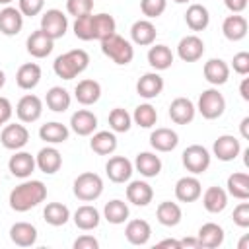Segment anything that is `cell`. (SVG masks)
I'll use <instances>...</instances> for the list:
<instances>
[{
    "label": "cell",
    "instance_id": "obj_25",
    "mask_svg": "<svg viewBox=\"0 0 249 249\" xmlns=\"http://www.w3.org/2000/svg\"><path fill=\"white\" fill-rule=\"evenodd\" d=\"M200 247H206V249H216L224 243V230L222 226L214 224V222H206L200 226L198 230V235H196Z\"/></svg>",
    "mask_w": 249,
    "mask_h": 249
},
{
    "label": "cell",
    "instance_id": "obj_37",
    "mask_svg": "<svg viewBox=\"0 0 249 249\" xmlns=\"http://www.w3.org/2000/svg\"><path fill=\"white\" fill-rule=\"evenodd\" d=\"M148 64L154 70H167L173 64V53L167 45H154L148 51Z\"/></svg>",
    "mask_w": 249,
    "mask_h": 249
},
{
    "label": "cell",
    "instance_id": "obj_33",
    "mask_svg": "<svg viewBox=\"0 0 249 249\" xmlns=\"http://www.w3.org/2000/svg\"><path fill=\"white\" fill-rule=\"evenodd\" d=\"M156 218L161 226L165 228H173L181 222L183 218V212H181V206L177 202H171V200H163L158 204V210H156Z\"/></svg>",
    "mask_w": 249,
    "mask_h": 249
},
{
    "label": "cell",
    "instance_id": "obj_47",
    "mask_svg": "<svg viewBox=\"0 0 249 249\" xmlns=\"http://www.w3.org/2000/svg\"><path fill=\"white\" fill-rule=\"evenodd\" d=\"M167 8V0H140V10L142 14L152 19V18H160Z\"/></svg>",
    "mask_w": 249,
    "mask_h": 249
},
{
    "label": "cell",
    "instance_id": "obj_14",
    "mask_svg": "<svg viewBox=\"0 0 249 249\" xmlns=\"http://www.w3.org/2000/svg\"><path fill=\"white\" fill-rule=\"evenodd\" d=\"M195 113H196V107L187 97H175L169 105V119L175 124H189L195 119Z\"/></svg>",
    "mask_w": 249,
    "mask_h": 249
},
{
    "label": "cell",
    "instance_id": "obj_2",
    "mask_svg": "<svg viewBox=\"0 0 249 249\" xmlns=\"http://www.w3.org/2000/svg\"><path fill=\"white\" fill-rule=\"evenodd\" d=\"M88 64H89V54L84 49H72L56 56V60L53 62V70L62 80H74L88 68Z\"/></svg>",
    "mask_w": 249,
    "mask_h": 249
},
{
    "label": "cell",
    "instance_id": "obj_23",
    "mask_svg": "<svg viewBox=\"0 0 249 249\" xmlns=\"http://www.w3.org/2000/svg\"><path fill=\"white\" fill-rule=\"evenodd\" d=\"M74 97L82 105H93V103H97L99 97H101V86H99V82L89 80V78L78 82V86L74 88Z\"/></svg>",
    "mask_w": 249,
    "mask_h": 249
},
{
    "label": "cell",
    "instance_id": "obj_64",
    "mask_svg": "<svg viewBox=\"0 0 249 249\" xmlns=\"http://www.w3.org/2000/svg\"><path fill=\"white\" fill-rule=\"evenodd\" d=\"M0 126H2V123H0Z\"/></svg>",
    "mask_w": 249,
    "mask_h": 249
},
{
    "label": "cell",
    "instance_id": "obj_61",
    "mask_svg": "<svg viewBox=\"0 0 249 249\" xmlns=\"http://www.w3.org/2000/svg\"><path fill=\"white\" fill-rule=\"evenodd\" d=\"M243 154H245V156H249V148H247ZM245 165H249V158H245Z\"/></svg>",
    "mask_w": 249,
    "mask_h": 249
},
{
    "label": "cell",
    "instance_id": "obj_13",
    "mask_svg": "<svg viewBox=\"0 0 249 249\" xmlns=\"http://www.w3.org/2000/svg\"><path fill=\"white\" fill-rule=\"evenodd\" d=\"M35 158L29 154V152H18L16 150V154L10 158V161H8V169H10V173L14 175V177H18V179H27V177H31V173L35 171Z\"/></svg>",
    "mask_w": 249,
    "mask_h": 249
},
{
    "label": "cell",
    "instance_id": "obj_19",
    "mask_svg": "<svg viewBox=\"0 0 249 249\" xmlns=\"http://www.w3.org/2000/svg\"><path fill=\"white\" fill-rule=\"evenodd\" d=\"M179 144V136L175 130L167 128V126H161V128H156L152 130L150 134V146L156 150V152H171L175 150Z\"/></svg>",
    "mask_w": 249,
    "mask_h": 249
},
{
    "label": "cell",
    "instance_id": "obj_1",
    "mask_svg": "<svg viewBox=\"0 0 249 249\" xmlns=\"http://www.w3.org/2000/svg\"><path fill=\"white\" fill-rule=\"evenodd\" d=\"M47 198V187L43 181L31 179V181H23L21 185L14 187V191L10 193V208L16 212H27L31 208H35L37 204H41Z\"/></svg>",
    "mask_w": 249,
    "mask_h": 249
},
{
    "label": "cell",
    "instance_id": "obj_44",
    "mask_svg": "<svg viewBox=\"0 0 249 249\" xmlns=\"http://www.w3.org/2000/svg\"><path fill=\"white\" fill-rule=\"evenodd\" d=\"M132 121L142 126V128H152L158 121V111L150 105V103H142L134 109V115H132Z\"/></svg>",
    "mask_w": 249,
    "mask_h": 249
},
{
    "label": "cell",
    "instance_id": "obj_49",
    "mask_svg": "<svg viewBox=\"0 0 249 249\" xmlns=\"http://www.w3.org/2000/svg\"><path fill=\"white\" fill-rule=\"evenodd\" d=\"M18 10L27 16V18H33V16H39L45 8V0H18Z\"/></svg>",
    "mask_w": 249,
    "mask_h": 249
},
{
    "label": "cell",
    "instance_id": "obj_7",
    "mask_svg": "<svg viewBox=\"0 0 249 249\" xmlns=\"http://www.w3.org/2000/svg\"><path fill=\"white\" fill-rule=\"evenodd\" d=\"M41 29H43L53 41H56V39L64 37L66 29H68V18H66L60 10H56V8L47 10V12L41 16Z\"/></svg>",
    "mask_w": 249,
    "mask_h": 249
},
{
    "label": "cell",
    "instance_id": "obj_59",
    "mask_svg": "<svg viewBox=\"0 0 249 249\" xmlns=\"http://www.w3.org/2000/svg\"><path fill=\"white\" fill-rule=\"evenodd\" d=\"M247 241H249V237L245 235V237H243V239L239 241V249H245V247H247Z\"/></svg>",
    "mask_w": 249,
    "mask_h": 249
},
{
    "label": "cell",
    "instance_id": "obj_28",
    "mask_svg": "<svg viewBox=\"0 0 249 249\" xmlns=\"http://www.w3.org/2000/svg\"><path fill=\"white\" fill-rule=\"evenodd\" d=\"M41 82V66L35 62H25L16 72V84L21 89H33Z\"/></svg>",
    "mask_w": 249,
    "mask_h": 249
},
{
    "label": "cell",
    "instance_id": "obj_51",
    "mask_svg": "<svg viewBox=\"0 0 249 249\" xmlns=\"http://www.w3.org/2000/svg\"><path fill=\"white\" fill-rule=\"evenodd\" d=\"M231 66H233V70H235L239 76H247V74H249V53L241 51V53L233 54Z\"/></svg>",
    "mask_w": 249,
    "mask_h": 249
},
{
    "label": "cell",
    "instance_id": "obj_36",
    "mask_svg": "<svg viewBox=\"0 0 249 249\" xmlns=\"http://www.w3.org/2000/svg\"><path fill=\"white\" fill-rule=\"evenodd\" d=\"M99 220H101V216H99L97 208L91 204H84L74 212V224H76V228H80L84 231L95 230L99 226Z\"/></svg>",
    "mask_w": 249,
    "mask_h": 249
},
{
    "label": "cell",
    "instance_id": "obj_12",
    "mask_svg": "<svg viewBox=\"0 0 249 249\" xmlns=\"http://www.w3.org/2000/svg\"><path fill=\"white\" fill-rule=\"evenodd\" d=\"M177 54L185 62H196L204 54V43L198 35H185L177 45Z\"/></svg>",
    "mask_w": 249,
    "mask_h": 249
},
{
    "label": "cell",
    "instance_id": "obj_55",
    "mask_svg": "<svg viewBox=\"0 0 249 249\" xmlns=\"http://www.w3.org/2000/svg\"><path fill=\"white\" fill-rule=\"evenodd\" d=\"M183 247L200 249V243H198V239H196V237H185V239H181V249H183Z\"/></svg>",
    "mask_w": 249,
    "mask_h": 249
},
{
    "label": "cell",
    "instance_id": "obj_26",
    "mask_svg": "<svg viewBox=\"0 0 249 249\" xmlns=\"http://www.w3.org/2000/svg\"><path fill=\"white\" fill-rule=\"evenodd\" d=\"M156 25L150 21V19H138L132 23L130 27V37H132V43L140 45V47H148L156 41Z\"/></svg>",
    "mask_w": 249,
    "mask_h": 249
},
{
    "label": "cell",
    "instance_id": "obj_32",
    "mask_svg": "<svg viewBox=\"0 0 249 249\" xmlns=\"http://www.w3.org/2000/svg\"><path fill=\"white\" fill-rule=\"evenodd\" d=\"M124 235L132 245H146L152 235V228L146 220H130L124 228Z\"/></svg>",
    "mask_w": 249,
    "mask_h": 249
},
{
    "label": "cell",
    "instance_id": "obj_18",
    "mask_svg": "<svg viewBox=\"0 0 249 249\" xmlns=\"http://www.w3.org/2000/svg\"><path fill=\"white\" fill-rule=\"evenodd\" d=\"M163 89V78L158 72H146L136 82V93L144 99H154Z\"/></svg>",
    "mask_w": 249,
    "mask_h": 249
},
{
    "label": "cell",
    "instance_id": "obj_45",
    "mask_svg": "<svg viewBox=\"0 0 249 249\" xmlns=\"http://www.w3.org/2000/svg\"><path fill=\"white\" fill-rule=\"evenodd\" d=\"M109 126H111L113 132H126V130H130V126H132V117L128 115L126 109L115 107V109L109 113Z\"/></svg>",
    "mask_w": 249,
    "mask_h": 249
},
{
    "label": "cell",
    "instance_id": "obj_46",
    "mask_svg": "<svg viewBox=\"0 0 249 249\" xmlns=\"http://www.w3.org/2000/svg\"><path fill=\"white\" fill-rule=\"evenodd\" d=\"M74 35L82 41H91L93 39V14H86V16L76 18Z\"/></svg>",
    "mask_w": 249,
    "mask_h": 249
},
{
    "label": "cell",
    "instance_id": "obj_4",
    "mask_svg": "<svg viewBox=\"0 0 249 249\" xmlns=\"http://www.w3.org/2000/svg\"><path fill=\"white\" fill-rule=\"evenodd\" d=\"M74 196L78 200H84V202H91L95 198L101 196L103 193V179L93 173V171H86V173H80L76 179H74Z\"/></svg>",
    "mask_w": 249,
    "mask_h": 249
},
{
    "label": "cell",
    "instance_id": "obj_53",
    "mask_svg": "<svg viewBox=\"0 0 249 249\" xmlns=\"http://www.w3.org/2000/svg\"><path fill=\"white\" fill-rule=\"evenodd\" d=\"M12 113H14V109H12L10 99L0 95V123L6 124V123L10 121V117H12Z\"/></svg>",
    "mask_w": 249,
    "mask_h": 249
},
{
    "label": "cell",
    "instance_id": "obj_3",
    "mask_svg": "<svg viewBox=\"0 0 249 249\" xmlns=\"http://www.w3.org/2000/svg\"><path fill=\"white\" fill-rule=\"evenodd\" d=\"M101 53L119 66H126L134 58V47L121 35L113 33L101 41Z\"/></svg>",
    "mask_w": 249,
    "mask_h": 249
},
{
    "label": "cell",
    "instance_id": "obj_9",
    "mask_svg": "<svg viewBox=\"0 0 249 249\" xmlns=\"http://www.w3.org/2000/svg\"><path fill=\"white\" fill-rule=\"evenodd\" d=\"M41 113H43V101L33 93L23 95L16 105V115L21 123H35L41 117Z\"/></svg>",
    "mask_w": 249,
    "mask_h": 249
},
{
    "label": "cell",
    "instance_id": "obj_41",
    "mask_svg": "<svg viewBox=\"0 0 249 249\" xmlns=\"http://www.w3.org/2000/svg\"><path fill=\"white\" fill-rule=\"evenodd\" d=\"M43 218H45V222H47L49 226L58 228V226H64V224L68 222L70 210H68V206L62 204V202H49V204L45 206V210H43Z\"/></svg>",
    "mask_w": 249,
    "mask_h": 249
},
{
    "label": "cell",
    "instance_id": "obj_17",
    "mask_svg": "<svg viewBox=\"0 0 249 249\" xmlns=\"http://www.w3.org/2000/svg\"><path fill=\"white\" fill-rule=\"evenodd\" d=\"M23 27V14L14 8V6H6L4 10H0V33L14 37L21 31Z\"/></svg>",
    "mask_w": 249,
    "mask_h": 249
},
{
    "label": "cell",
    "instance_id": "obj_31",
    "mask_svg": "<svg viewBox=\"0 0 249 249\" xmlns=\"http://www.w3.org/2000/svg\"><path fill=\"white\" fill-rule=\"evenodd\" d=\"M202 206H204L210 214L222 212V210L228 206V193H226L222 187H218V185L208 187V189L204 191V195H202Z\"/></svg>",
    "mask_w": 249,
    "mask_h": 249
},
{
    "label": "cell",
    "instance_id": "obj_16",
    "mask_svg": "<svg viewBox=\"0 0 249 249\" xmlns=\"http://www.w3.org/2000/svg\"><path fill=\"white\" fill-rule=\"evenodd\" d=\"M202 195V185L196 177L193 175H187V177H181L177 183H175V196L177 200L181 202H195L198 200Z\"/></svg>",
    "mask_w": 249,
    "mask_h": 249
},
{
    "label": "cell",
    "instance_id": "obj_34",
    "mask_svg": "<svg viewBox=\"0 0 249 249\" xmlns=\"http://www.w3.org/2000/svg\"><path fill=\"white\" fill-rule=\"evenodd\" d=\"M185 21L191 31H204L210 23V14L202 4H191L185 12Z\"/></svg>",
    "mask_w": 249,
    "mask_h": 249
},
{
    "label": "cell",
    "instance_id": "obj_22",
    "mask_svg": "<svg viewBox=\"0 0 249 249\" xmlns=\"http://www.w3.org/2000/svg\"><path fill=\"white\" fill-rule=\"evenodd\" d=\"M202 72H204L206 82L212 86H224L230 78V66L222 58H210L208 62H204Z\"/></svg>",
    "mask_w": 249,
    "mask_h": 249
},
{
    "label": "cell",
    "instance_id": "obj_40",
    "mask_svg": "<svg viewBox=\"0 0 249 249\" xmlns=\"http://www.w3.org/2000/svg\"><path fill=\"white\" fill-rule=\"evenodd\" d=\"M228 195H231L233 198H239V200H247L249 198V175L247 173H231L228 177Z\"/></svg>",
    "mask_w": 249,
    "mask_h": 249
},
{
    "label": "cell",
    "instance_id": "obj_52",
    "mask_svg": "<svg viewBox=\"0 0 249 249\" xmlns=\"http://www.w3.org/2000/svg\"><path fill=\"white\" fill-rule=\"evenodd\" d=\"M99 247V241L93 237V235H80L76 241H74V249H97Z\"/></svg>",
    "mask_w": 249,
    "mask_h": 249
},
{
    "label": "cell",
    "instance_id": "obj_10",
    "mask_svg": "<svg viewBox=\"0 0 249 249\" xmlns=\"http://www.w3.org/2000/svg\"><path fill=\"white\" fill-rule=\"evenodd\" d=\"M212 152L220 161H233L241 152V142L231 134H222L214 140Z\"/></svg>",
    "mask_w": 249,
    "mask_h": 249
},
{
    "label": "cell",
    "instance_id": "obj_63",
    "mask_svg": "<svg viewBox=\"0 0 249 249\" xmlns=\"http://www.w3.org/2000/svg\"><path fill=\"white\" fill-rule=\"evenodd\" d=\"M12 0H0V4H10Z\"/></svg>",
    "mask_w": 249,
    "mask_h": 249
},
{
    "label": "cell",
    "instance_id": "obj_58",
    "mask_svg": "<svg viewBox=\"0 0 249 249\" xmlns=\"http://www.w3.org/2000/svg\"><path fill=\"white\" fill-rule=\"evenodd\" d=\"M158 247H173V249H181V241L177 239H161L158 243Z\"/></svg>",
    "mask_w": 249,
    "mask_h": 249
},
{
    "label": "cell",
    "instance_id": "obj_30",
    "mask_svg": "<svg viewBox=\"0 0 249 249\" xmlns=\"http://www.w3.org/2000/svg\"><path fill=\"white\" fill-rule=\"evenodd\" d=\"M134 167H136V171L140 175H144V177L150 179V177L160 175V171H161V160L154 152H140L136 156V160H134Z\"/></svg>",
    "mask_w": 249,
    "mask_h": 249
},
{
    "label": "cell",
    "instance_id": "obj_54",
    "mask_svg": "<svg viewBox=\"0 0 249 249\" xmlns=\"http://www.w3.org/2000/svg\"><path fill=\"white\" fill-rule=\"evenodd\" d=\"M224 4L231 14H241L247 8V0H224Z\"/></svg>",
    "mask_w": 249,
    "mask_h": 249
},
{
    "label": "cell",
    "instance_id": "obj_50",
    "mask_svg": "<svg viewBox=\"0 0 249 249\" xmlns=\"http://www.w3.org/2000/svg\"><path fill=\"white\" fill-rule=\"evenodd\" d=\"M233 224L239 228H249V202H239L233 208Z\"/></svg>",
    "mask_w": 249,
    "mask_h": 249
},
{
    "label": "cell",
    "instance_id": "obj_42",
    "mask_svg": "<svg viewBox=\"0 0 249 249\" xmlns=\"http://www.w3.org/2000/svg\"><path fill=\"white\" fill-rule=\"evenodd\" d=\"M103 216H105V220H107L109 224H115V226L124 224V222L128 220V206H126V202H123V200L113 198V200H109V202L105 204Z\"/></svg>",
    "mask_w": 249,
    "mask_h": 249
},
{
    "label": "cell",
    "instance_id": "obj_8",
    "mask_svg": "<svg viewBox=\"0 0 249 249\" xmlns=\"http://www.w3.org/2000/svg\"><path fill=\"white\" fill-rule=\"evenodd\" d=\"M0 142L6 150H21L29 142V130L23 124H6L0 132Z\"/></svg>",
    "mask_w": 249,
    "mask_h": 249
},
{
    "label": "cell",
    "instance_id": "obj_24",
    "mask_svg": "<svg viewBox=\"0 0 249 249\" xmlns=\"http://www.w3.org/2000/svg\"><path fill=\"white\" fill-rule=\"evenodd\" d=\"M10 239L19 247H31L37 241V228L29 222H16L10 228Z\"/></svg>",
    "mask_w": 249,
    "mask_h": 249
},
{
    "label": "cell",
    "instance_id": "obj_5",
    "mask_svg": "<svg viewBox=\"0 0 249 249\" xmlns=\"http://www.w3.org/2000/svg\"><path fill=\"white\" fill-rule=\"evenodd\" d=\"M196 109H198V113L204 119L214 121V119H218V117L224 115V111H226V99H224V95L216 88H208V89H204L200 93L198 107Z\"/></svg>",
    "mask_w": 249,
    "mask_h": 249
},
{
    "label": "cell",
    "instance_id": "obj_6",
    "mask_svg": "<svg viewBox=\"0 0 249 249\" xmlns=\"http://www.w3.org/2000/svg\"><path fill=\"white\" fill-rule=\"evenodd\" d=\"M181 160H183L185 169L191 171L193 175L204 173L210 167V152L200 144H191L189 148H185Z\"/></svg>",
    "mask_w": 249,
    "mask_h": 249
},
{
    "label": "cell",
    "instance_id": "obj_60",
    "mask_svg": "<svg viewBox=\"0 0 249 249\" xmlns=\"http://www.w3.org/2000/svg\"><path fill=\"white\" fill-rule=\"evenodd\" d=\"M4 84H6V74H4L2 70H0V89L4 88Z\"/></svg>",
    "mask_w": 249,
    "mask_h": 249
},
{
    "label": "cell",
    "instance_id": "obj_15",
    "mask_svg": "<svg viewBox=\"0 0 249 249\" xmlns=\"http://www.w3.org/2000/svg\"><path fill=\"white\" fill-rule=\"evenodd\" d=\"M105 173L113 183H124L132 175V163L124 156H113L105 163Z\"/></svg>",
    "mask_w": 249,
    "mask_h": 249
},
{
    "label": "cell",
    "instance_id": "obj_35",
    "mask_svg": "<svg viewBox=\"0 0 249 249\" xmlns=\"http://www.w3.org/2000/svg\"><path fill=\"white\" fill-rule=\"evenodd\" d=\"M89 148L99 156H109L117 150V136L113 130H99L91 136Z\"/></svg>",
    "mask_w": 249,
    "mask_h": 249
},
{
    "label": "cell",
    "instance_id": "obj_20",
    "mask_svg": "<svg viewBox=\"0 0 249 249\" xmlns=\"http://www.w3.org/2000/svg\"><path fill=\"white\" fill-rule=\"evenodd\" d=\"M70 128L78 136H89L97 128V117L88 109H80L70 117Z\"/></svg>",
    "mask_w": 249,
    "mask_h": 249
},
{
    "label": "cell",
    "instance_id": "obj_21",
    "mask_svg": "<svg viewBox=\"0 0 249 249\" xmlns=\"http://www.w3.org/2000/svg\"><path fill=\"white\" fill-rule=\"evenodd\" d=\"M35 163H37V167H39L43 173L53 175V173H56V171L60 169V165H62V156H60V152H58L56 148L45 146V148L39 150V154H37V158H35Z\"/></svg>",
    "mask_w": 249,
    "mask_h": 249
},
{
    "label": "cell",
    "instance_id": "obj_48",
    "mask_svg": "<svg viewBox=\"0 0 249 249\" xmlns=\"http://www.w3.org/2000/svg\"><path fill=\"white\" fill-rule=\"evenodd\" d=\"M93 10V0H66V12L74 18L91 14Z\"/></svg>",
    "mask_w": 249,
    "mask_h": 249
},
{
    "label": "cell",
    "instance_id": "obj_43",
    "mask_svg": "<svg viewBox=\"0 0 249 249\" xmlns=\"http://www.w3.org/2000/svg\"><path fill=\"white\" fill-rule=\"evenodd\" d=\"M117 31V21L109 14H93V39L103 41Z\"/></svg>",
    "mask_w": 249,
    "mask_h": 249
},
{
    "label": "cell",
    "instance_id": "obj_27",
    "mask_svg": "<svg viewBox=\"0 0 249 249\" xmlns=\"http://www.w3.org/2000/svg\"><path fill=\"white\" fill-rule=\"evenodd\" d=\"M126 198L134 206H148L154 198V189L146 181H130L126 187Z\"/></svg>",
    "mask_w": 249,
    "mask_h": 249
},
{
    "label": "cell",
    "instance_id": "obj_62",
    "mask_svg": "<svg viewBox=\"0 0 249 249\" xmlns=\"http://www.w3.org/2000/svg\"><path fill=\"white\" fill-rule=\"evenodd\" d=\"M175 4H187V2H191V0H173Z\"/></svg>",
    "mask_w": 249,
    "mask_h": 249
},
{
    "label": "cell",
    "instance_id": "obj_39",
    "mask_svg": "<svg viewBox=\"0 0 249 249\" xmlns=\"http://www.w3.org/2000/svg\"><path fill=\"white\" fill-rule=\"evenodd\" d=\"M45 103H47V107H49L51 111H54V113H64V111L70 107L72 97H70V93H68L64 88L54 86V88H51V89L47 91Z\"/></svg>",
    "mask_w": 249,
    "mask_h": 249
},
{
    "label": "cell",
    "instance_id": "obj_38",
    "mask_svg": "<svg viewBox=\"0 0 249 249\" xmlns=\"http://www.w3.org/2000/svg\"><path fill=\"white\" fill-rule=\"evenodd\" d=\"M68 134H70L68 126L62 123H56V121L41 124V128H39V138L45 140L47 144H60V142L68 140Z\"/></svg>",
    "mask_w": 249,
    "mask_h": 249
},
{
    "label": "cell",
    "instance_id": "obj_56",
    "mask_svg": "<svg viewBox=\"0 0 249 249\" xmlns=\"http://www.w3.org/2000/svg\"><path fill=\"white\" fill-rule=\"evenodd\" d=\"M239 93L245 101H249V78H243L241 80V86H239Z\"/></svg>",
    "mask_w": 249,
    "mask_h": 249
},
{
    "label": "cell",
    "instance_id": "obj_11",
    "mask_svg": "<svg viewBox=\"0 0 249 249\" xmlns=\"http://www.w3.org/2000/svg\"><path fill=\"white\" fill-rule=\"evenodd\" d=\"M27 53L31 54V56H35V58H45V56H49L51 53H53V49H54V41L43 31V29H37V31H33L29 37H27Z\"/></svg>",
    "mask_w": 249,
    "mask_h": 249
},
{
    "label": "cell",
    "instance_id": "obj_57",
    "mask_svg": "<svg viewBox=\"0 0 249 249\" xmlns=\"http://www.w3.org/2000/svg\"><path fill=\"white\" fill-rule=\"evenodd\" d=\"M239 130H241V138H249V117H243L241 119V124H239Z\"/></svg>",
    "mask_w": 249,
    "mask_h": 249
},
{
    "label": "cell",
    "instance_id": "obj_29",
    "mask_svg": "<svg viewBox=\"0 0 249 249\" xmlns=\"http://www.w3.org/2000/svg\"><path fill=\"white\" fill-rule=\"evenodd\" d=\"M222 33L228 41H241L247 35V19L239 14H231L222 23Z\"/></svg>",
    "mask_w": 249,
    "mask_h": 249
}]
</instances>
